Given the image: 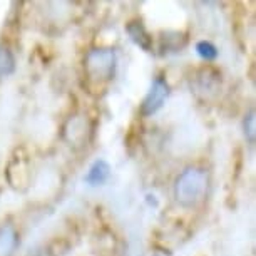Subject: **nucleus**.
I'll use <instances>...</instances> for the list:
<instances>
[{"instance_id":"1","label":"nucleus","mask_w":256,"mask_h":256,"mask_svg":"<svg viewBox=\"0 0 256 256\" xmlns=\"http://www.w3.org/2000/svg\"><path fill=\"white\" fill-rule=\"evenodd\" d=\"M211 171L202 164H190L172 182V198L182 210L202 206L211 191Z\"/></svg>"},{"instance_id":"5","label":"nucleus","mask_w":256,"mask_h":256,"mask_svg":"<svg viewBox=\"0 0 256 256\" xmlns=\"http://www.w3.org/2000/svg\"><path fill=\"white\" fill-rule=\"evenodd\" d=\"M169 92H171L169 82L161 76L154 77L152 82H151V88H149L148 94L144 96L142 102H141V106H139V112H141V116L149 118V116L156 114L158 110L164 106V102L168 100Z\"/></svg>"},{"instance_id":"2","label":"nucleus","mask_w":256,"mask_h":256,"mask_svg":"<svg viewBox=\"0 0 256 256\" xmlns=\"http://www.w3.org/2000/svg\"><path fill=\"white\" fill-rule=\"evenodd\" d=\"M118 52L109 46H96L86 52L82 57V74L86 79V88L89 92L99 94L110 82L118 72Z\"/></svg>"},{"instance_id":"13","label":"nucleus","mask_w":256,"mask_h":256,"mask_svg":"<svg viewBox=\"0 0 256 256\" xmlns=\"http://www.w3.org/2000/svg\"><path fill=\"white\" fill-rule=\"evenodd\" d=\"M148 256H172V254H171V251L162 248V246H154V248L149 251Z\"/></svg>"},{"instance_id":"10","label":"nucleus","mask_w":256,"mask_h":256,"mask_svg":"<svg viewBox=\"0 0 256 256\" xmlns=\"http://www.w3.org/2000/svg\"><path fill=\"white\" fill-rule=\"evenodd\" d=\"M16 70V56L7 42H0V80L12 76Z\"/></svg>"},{"instance_id":"8","label":"nucleus","mask_w":256,"mask_h":256,"mask_svg":"<svg viewBox=\"0 0 256 256\" xmlns=\"http://www.w3.org/2000/svg\"><path fill=\"white\" fill-rule=\"evenodd\" d=\"M126 32L129 34V37L132 38L134 44H138L141 49L144 50L152 49V36L149 34L141 18H132V20L126 24Z\"/></svg>"},{"instance_id":"4","label":"nucleus","mask_w":256,"mask_h":256,"mask_svg":"<svg viewBox=\"0 0 256 256\" xmlns=\"http://www.w3.org/2000/svg\"><path fill=\"white\" fill-rule=\"evenodd\" d=\"M190 89L196 99L202 102H211L218 99L223 89V76L221 70L212 64H204L192 70L190 77Z\"/></svg>"},{"instance_id":"6","label":"nucleus","mask_w":256,"mask_h":256,"mask_svg":"<svg viewBox=\"0 0 256 256\" xmlns=\"http://www.w3.org/2000/svg\"><path fill=\"white\" fill-rule=\"evenodd\" d=\"M6 176L10 188H14L16 191H26L32 181L30 161L27 159V156H24V154L12 156V159L8 161Z\"/></svg>"},{"instance_id":"11","label":"nucleus","mask_w":256,"mask_h":256,"mask_svg":"<svg viewBox=\"0 0 256 256\" xmlns=\"http://www.w3.org/2000/svg\"><path fill=\"white\" fill-rule=\"evenodd\" d=\"M196 52H198V56H200L202 60L208 62V64L214 62L216 59H218V56H220L218 47L212 44L211 40H206V38H204V40L196 42Z\"/></svg>"},{"instance_id":"9","label":"nucleus","mask_w":256,"mask_h":256,"mask_svg":"<svg viewBox=\"0 0 256 256\" xmlns=\"http://www.w3.org/2000/svg\"><path fill=\"white\" fill-rule=\"evenodd\" d=\"M110 164L106 159H98L89 166L88 172L84 176V182L89 186H102L109 181L110 178Z\"/></svg>"},{"instance_id":"7","label":"nucleus","mask_w":256,"mask_h":256,"mask_svg":"<svg viewBox=\"0 0 256 256\" xmlns=\"http://www.w3.org/2000/svg\"><path fill=\"white\" fill-rule=\"evenodd\" d=\"M20 246V231L12 221L0 223V256H16Z\"/></svg>"},{"instance_id":"3","label":"nucleus","mask_w":256,"mask_h":256,"mask_svg":"<svg viewBox=\"0 0 256 256\" xmlns=\"http://www.w3.org/2000/svg\"><path fill=\"white\" fill-rule=\"evenodd\" d=\"M60 138L72 151H84L92 142L94 120L86 112H72L62 122Z\"/></svg>"},{"instance_id":"12","label":"nucleus","mask_w":256,"mask_h":256,"mask_svg":"<svg viewBox=\"0 0 256 256\" xmlns=\"http://www.w3.org/2000/svg\"><path fill=\"white\" fill-rule=\"evenodd\" d=\"M243 134H244L246 141L250 144H254V141H256V112H254V109H251L250 112L244 114Z\"/></svg>"}]
</instances>
